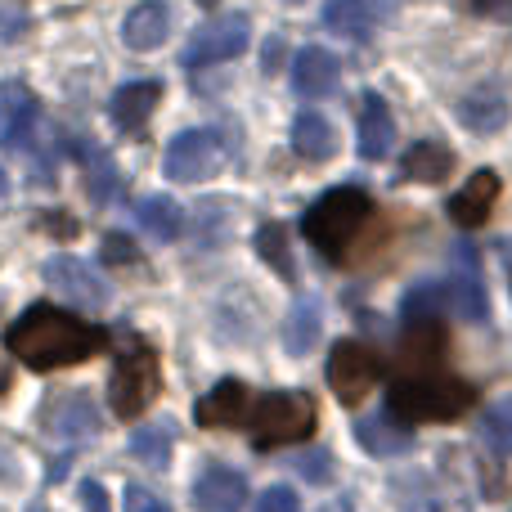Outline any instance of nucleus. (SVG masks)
I'll use <instances>...</instances> for the list:
<instances>
[{
  "mask_svg": "<svg viewBox=\"0 0 512 512\" xmlns=\"http://www.w3.org/2000/svg\"><path fill=\"white\" fill-rule=\"evenodd\" d=\"M319 337H324V310H319L315 297H301L283 319V351L301 360V355L315 351Z\"/></svg>",
  "mask_w": 512,
  "mask_h": 512,
  "instance_id": "nucleus-23",
  "label": "nucleus"
},
{
  "mask_svg": "<svg viewBox=\"0 0 512 512\" xmlns=\"http://www.w3.org/2000/svg\"><path fill=\"white\" fill-rule=\"evenodd\" d=\"M499 0H463V9H472V14H486V9H495Z\"/></svg>",
  "mask_w": 512,
  "mask_h": 512,
  "instance_id": "nucleus-39",
  "label": "nucleus"
},
{
  "mask_svg": "<svg viewBox=\"0 0 512 512\" xmlns=\"http://www.w3.org/2000/svg\"><path fill=\"white\" fill-rule=\"evenodd\" d=\"M337 77H342V63L328 50H319V45H306V50L292 59V90H297L301 99H324L328 90L337 86Z\"/></svg>",
  "mask_w": 512,
  "mask_h": 512,
  "instance_id": "nucleus-16",
  "label": "nucleus"
},
{
  "mask_svg": "<svg viewBox=\"0 0 512 512\" xmlns=\"http://www.w3.org/2000/svg\"><path fill=\"white\" fill-rule=\"evenodd\" d=\"M382 378V364L369 346L360 342H337L333 355H328V387L342 405H360Z\"/></svg>",
  "mask_w": 512,
  "mask_h": 512,
  "instance_id": "nucleus-8",
  "label": "nucleus"
},
{
  "mask_svg": "<svg viewBox=\"0 0 512 512\" xmlns=\"http://www.w3.org/2000/svg\"><path fill=\"white\" fill-rule=\"evenodd\" d=\"M441 351H445V337H441V319H427V324H409L405 333V369L409 373H427V369H441Z\"/></svg>",
  "mask_w": 512,
  "mask_h": 512,
  "instance_id": "nucleus-25",
  "label": "nucleus"
},
{
  "mask_svg": "<svg viewBox=\"0 0 512 512\" xmlns=\"http://www.w3.org/2000/svg\"><path fill=\"white\" fill-rule=\"evenodd\" d=\"M5 346L36 373L68 369L90 355H99L108 346V333L86 319H77L72 310L59 306H27L14 324L5 328Z\"/></svg>",
  "mask_w": 512,
  "mask_h": 512,
  "instance_id": "nucleus-1",
  "label": "nucleus"
},
{
  "mask_svg": "<svg viewBox=\"0 0 512 512\" xmlns=\"http://www.w3.org/2000/svg\"><path fill=\"white\" fill-rule=\"evenodd\" d=\"M324 23H328V32L346 36V41H369L373 5L369 0H324Z\"/></svg>",
  "mask_w": 512,
  "mask_h": 512,
  "instance_id": "nucleus-27",
  "label": "nucleus"
},
{
  "mask_svg": "<svg viewBox=\"0 0 512 512\" xmlns=\"http://www.w3.org/2000/svg\"><path fill=\"white\" fill-rule=\"evenodd\" d=\"M99 256H104V265H117V270H126V265H140V248H135L126 234H108L104 248H99Z\"/></svg>",
  "mask_w": 512,
  "mask_h": 512,
  "instance_id": "nucleus-33",
  "label": "nucleus"
},
{
  "mask_svg": "<svg viewBox=\"0 0 512 512\" xmlns=\"http://www.w3.org/2000/svg\"><path fill=\"white\" fill-rule=\"evenodd\" d=\"M391 144H396V117H391L387 99L364 95V108H360V158H369V162L387 158Z\"/></svg>",
  "mask_w": 512,
  "mask_h": 512,
  "instance_id": "nucleus-19",
  "label": "nucleus"
},
{
  "mask_svg": "<svg viewBox=\"0 0 512 512\" xmlns=\"http://www.w3.org/2000/svg\"><path fill=\"white\" fill-rule=\"evenodd\" d=\"M292 149L306 162H328L337 153L333 122H328L324 113H315V108H301V113L292 117Z\"/></svg>",
  "mask_w": 512,
  "mask_h": 512,
  "instance_id": "nucleus-20",
  "label": "nucleus"
},
{
  "mask_svg": "<svg viewBox=\"0 0 512 512\" xmlns=\"http://www.w3.org/2000/svg\"><path fill=\"white\" fill-rule=\"evenodd\" d=\"M499 176L490 167H481L477 176L468 180V185L459 189V194L445 203V212H450V221L454 225H463V230H477V225H486L490 221V212H495V203H499Z\"/></svg>",
  "mask_w": 512,
  "mask_h": 512,
  "instance_id": "nucleus-12",
  "label": "nucleus"
},
{
  "mask_svg": "<svg viewBox=\"0 0 512 512\" xmlns=\"http://www.w3.org/2000/svg\"><path fill=\"white\" fill-rule=\"evenodd\" d=\"M256 512H301V499L292 486H270L256 499Z\"/></svg>",
  "mask_w": 512,
  "mask_h": 512,
  "instance_id": "nucleus-34",
  "label": "nucleus"
},
{
  "mask_svg": "<svg viewBox=\"0 0 512 512\" xmlns=\"http://www.w3.org/2000/svg\"><path fill=\"white\" fill-rule=\"evenodd\" d=\"M355 441H360L373 459H396V454L414 450V432H409V427H400L396 418H387V414L360 418V423H355Z\"/></svg>",
  "mask_w": 512,
  "mask_h": 512,
  "instance_id": "nucleus-21",
  "label": "nucleus"
},
{
  "mask_svg": "<svg viewBox=\"0 0 512 512\" xmlns=\"http://www.w3.org/2000/svg\"><path fill=\"white\" fill-rule=\"evenodd\" d=\"M445 297H450L454 315L468 319V324H481V319H490L486 283H481L477 252H472L468 243H454V252H450V288H445Z\"/></svg>",
  "mask_w": 512,
  "mask_h": 512,
  "instance_id": "nucleus-10",
  "label": "nucleus"
},
{
  "mask_svg": "<svg viewBox=\"0 0 512 512\" xmlns=\"http://www.w3.org/2000/svg\"><path fill=\"white\" fill-rule=\"evenodd\" d=\"M225 162V149L216 140V131H185L167 144V158H162V171L180 185H198V180H212Z\"/></svg>",
  "mask_w": 512,
  "mask_h": 512,
  "instance_id": "nucleus-9",
  "label": "nucleus"
},
{
  "mask_svg": "<svg viewBox=\"0 0 512 512\" xmlns=\"http://www.w3.org/2000/svg\"><path fill=\"white\" fill-rule=\"evenodd\" d=\"M481 441L495 459H512V396H499L481 414Z\"/></svg>",
  "mask_w": 512,
  "mask_h": 512,
  "instance_id": "nucleus-30",
  "label": "nucleus"
},
{
  "mask_svg": "<svg viewBox=\"0 0 512 512\" xmlns=\"http://www.w3.org/2000/svg\"><path fill=\"white\" fill-rule=\"evenodd\" d=\"M445 310H450V297H445L441 283H414V288L405 292V301H400V315H405V324H427V319H441Z\"/></svg>",
  "mask_w": 512,
  "mask_h": 512,
  "instance_id": "nucleus-31",
  "label": "nucleus"
},
{
  "mask_svg": "<svg viewBox=\"0 0 512 512\" xmlns=\"http://www.w3.org/2000/svg\"><path fill=\"white\" fill-rule=\"evenodd\" d=\"M248 405H252L248 387L234 382V378H225V382H216L207 396H198L194 418H198V427H234V423H243Z\"/></svg>",
  "mask_w": 512,
  "mask_h": 512,
  "instance_id": "nucleus-15",
  "label": "nucleus"
},
{
  "mask_svg": "<svg viewBox=\"0 0 512 512\" xmlns=\"http://www.w3.org/2000/svg\"><path fill=\"white\" fill-rule=\"evenodd\" d=\"M50 427L59 436L81 441V436H95L99 432V414H95V405H90V396H63L59 409L50 414Z\"/></svg>",
  "mask_w": 512,
  "mask_h": 512,
  "instance_id": "nucleus-29",
  "label": "nucleus"
},
{
  "mask_svg": "<svg viewBox=\"0 0 512 512\" xmlns=\"http://www.w3.org/2000/svg\"><path fill=\"white\" fill-rule=\"evenodd\" d=\"M256 450H274V445H297L310 441L315 432V400L306 391H270L243 414Z\"/></svg>",
  "mask_w": 512,
  "mask_h": 512,
  "instance_id": "nucleus-5",
  "label": "nucleus"
},
{
  "mask_svg": "<svg viewBox=\"0 0 512 512\" xmlns=\"http://www.w3.org/2000/svg\"><path fill=\"white\" fill-rule=\"evenodd\" d=\"M400 512H472L468 499L450 486H436L432 477H396Z\"/></svg>",
  "mask_w": 512,
  "mask_h": 512,
  "instance_id": "nucleus-17",
  "label": "nucleus"
},
{
  "mask_svg": "<svg viewBox=\"0 0 512 512\" xmlns=\"http://www.w3.org/2000/svg\"><path fill=\"white\" fill-rule=\"evenodd\" d=\"M36 117H41V104H36L32 90L23 81H5L0 86V144L23 149L36 131Z\"/></svg>",
  "mask_w": 512,
  "mask_h": 512,
  "instance_id": "nucleus-13",
  "label": "nucleus"
},
{
  "mask_svg": "<svg viewBox=\"0 0 512 512\" xmlns=\"http://www.w3.org/2000/svg\"><path fill=\"white\" fill-rule=\"evenodd\" d=\"M292 468H297V472H306L310 481H328V454H324V450H315V454H310V459H297V463H292Z\"/></svg>",
  "mask_w": 512,
  "mask_h": 512,
  "instance_id": "nucleus-36",
  "label": "nucleus"
},
{
  "mask_svg": "<svg viewBox=\"0 0 512 512\" xmlns=\"http://www.w3.org/2000/svg\"><path fill=\"white\" fill-rule=\"evenodd\" d=\"M252 41V18L248 14H216L207 18L203 27L194 32V41H189L185 50V68H207V63H225L234 59V54H243Z\"/></svg>",
  "mask_w": 512,
  "mask_h": 512,
  "instance_id": "nucleus-7",
  "label": "nucleus"
},
{
  "mask_svg": "<svg viewBox=\"0 0 512 512\" xmlns=\"http://www.w3.org/2000/svg\"><path fill=\"white\" fill-rule=\"evenodd\" d=\"M158 387H162L158 351H153L144 337L126 333L122 351H117V364H113V378H108V405H113V414L117 418H140L144 409L153 405Z\"/></svg>",
  "mask_w": 512,
  "mask_h": 512,
  "instance_id": "nucleus-4",
  "label": "nucleus"
},
{
  "mask_svg": "<svg viewBox=\"0 0 512 512\" xmlns=\"http://www.w3.org/2000/svg\"><path fill=\"white\" fill-rule=\"evenodd\" d=\"M41 279H45V288H50L54 297L72 301L77 310H99V306H108V283H104V274H99L90 261H81V256H50V261L41 265Z\"/></svg>",
  "mask_w": 512,
  "mask_h": 512,
  "instance_id": "nucleus-6",
  "label": "nucleus"
},
{
  "mask_svg": "<svg viewBox=\"0 0 512 512\" xmlns=\"http://www.w3.org/2000/svg\"><path fill=\"white\" fill-rule=\"evenodd\" d=\"M135 221H140L158 243H176L180 230H185V212H180V203H176V198H162V194L140 198Z\"/></svg>",
  "mask_w": 512,
  "mask_h": 512,
  "instance_id": "nucleus-26",
  "label": "nucleus"
},
{
  "mask_svg": "<svg viewBox=\"0 0 512 512\" xmlns=\"http://www.w3.org/2000/svg\"><path fill=\"white\" fill-rule=\"evenodd\" d=\"M279 59H283V41H270V45H265V72L279 68Z\"/></svg>",
  "mask_w": 512,
  "mask_h": 512,
  "instance_id": "nucleus-38",
  "label": "nucleus"
},
{
  "mask_svg": "<svg viewBox=\"0 0 512 512\" xmlns=\"http://www.w3.org/2000/svg\"><path fill=\"white\" fill-rule=\"evenodd\" d=\"M189 499H194L198 512H243V504H248V477L212 463L207 472H198L194 495Z\"/></svg>",
  "mask_w": 512,
  "mask_h": 512,
  "instance_id": "nucleus-11",
  "label": "nucleus"
},
{
  "mask_svg": "<svg viewBox=\"0 0 512 512\" xmlns=\"http://www.w3.org/2000/svg\"><path fill=\"white\" fill-rule=\"evenodd\" d=\"M0 194H5V171H0Z\"/></svg>",
  "mask_w": 512,
  "mask_h": 512,
  "instance_id": "nucleus-41",
  "label": "nucleus"
},
{
  "mask_svg": "<svg viewBox=\"0 0 512 512\" xmlns=\"http://www.w3.org/2000/svg\"><path fill=\"white\" fill-rule=\"evenodd\" d=\"M459 122L477 135H495L508 122V95L499 86H481L459 99Z\"/></svg>",
  "mask_w": 512,
  "mask_h": 512,
  "instance_id": "nucleus-22",
  "label": "nucleus"
},
{
  "mask_svg": "<svg viewBox=\"0 0 512 512\" xmlns=\"http://www.w3.org/2000/svg\"><path fill=\"white\" fill-rule=\"evenodd\" d=\"M0 391H9V369L0 364Z\"/></svg>",
  "mask_w": 512,
  "mask_h": 512,
  "instance_id": "nucleus-40",
  "label": "nucleus"
},
{
  "mask_svg": "<svg viewBox=\"0 0 512 512\" xmlns=\"http://www.w3.org/2000/svg\"><path fill=\"white\" fill-rule=\"evenodd\" d=\"M171 441H176V432H171V423H149V427H135L131 432V454L144 463V468L162 472L171 463Z\"/></svg>",
  "mask_w": 512,
  "mask_h": 512,
  "instance_id": "nucleus-28",
  "label": "nucleus"
},
{
  "mask_svg": "<svg viewBox=\"0 0 512 512\" xmlns=\"http://www.w3.org/2000/svg\"><path fill=\"white\" fill-rule=\"evenodd\" d=\"M167 36H171V9H167V0H144V5H135L131 14L122 18L126 50L149 54V50H158Z\"/></svg>",
  "mask_w": 512,
  "mask_h": 512,
  "instance_id": "nucleus-14",
  "label": "nucleus"
},
{
  "mask_svg": "<svg viewBox=\"0 0 512 512\" xmlns=\"http://www.w3.org/2000/svg\"><path fill=\"white\" fill-rule=\"evenodd\" d=\"M122 508H126V512H171L158 495H149L144 486H126V490H122Z\"/></svg>",
  "mask_w": 512,
  "mask_h": 512,
  "instance_id": "nucleus-35",
  "label": "nucleus"
},
{
  "mask_svg": "<svg viewBox=\"0 0 512 512\" xmlns=\"http://www.w3.org/2000/svg\"><path fill=\"white\" fill-rule=\"evenodd\" d=\"M158 104H162V86H158V81H126V86L113 95L108 113H113L117 131L135 135V131H144V122L153 117V108H158Z\"/></svg>",
  "mask_w": 512,
  "mask_h": 512,
  "instance_id": "nucleus-18",
  "label": "nucleus"
},
{
  "mask_svg": "<svg viewBox=\"0 0 512 512\" xmlns=\"http://www.w3.org/2000/svg\"><path fill=\"white\" fill-rule=\"evenodd\" d=\"M369 216H373V198L355 185H342V189H328V194L301 216V230H306V239L315 243L328 261H342V252L360 239Z\"/></svg>",
  "mask_w": 512,
  "mask_h": 512,
  "instance_id": "nucleus-3",
  "label": "nucleus"
},
{
  "mask_svg": "<svg viewBox=\"0 0 512 512\" xmlns=\"http://www.w3.org/2000/svg\"><path fill=\"white\" fill-rule=\"evenodd\" d=\"M477 405V387L445 369L427 373H405L391 382L387 391V418L400 427H423V423H454Z\"/></svg>",
  "mask_w": 512,
  "mask_h": 512,
  "instance_id": "nucleus-2",
  "label": "nucleus"
},
{
  "mask_svg": "<svg viewBox=\"0 0 512 512\" xmlns=\"http://www.w3.org/2000/svg\"><path fill=\"white\" fill-rule=\"evenodd\" d=\"M450 171H454V149H445L441 140H418L400 162V176L418 180V185H441Z\"/></svg>",
  "mask_w": 512,
  "mask_h": 512,
  "instance_id": "nucleus-24",
  "label": "nucleus"
},
{
  "mask_svg": "<svg viewBox=\"0 0 512 512\" xmlns=\"http://www.w3.org/2000/svg\"><path fill=\"white\" fill-rule=\"evenodd\" d=\"M256 252H261V261L274 265V274H279L283 283L297 279V270H292V252H288V230H283L279 221H265L261 230H256Z\"/></svg>",
  "mask_w": 512,
  "mask_h": 512,
  "instance_id": "nucleus-32",
  "label": "nucleus"
},
{
  "mask_svg": "<svg viewBox=\"0 0 512 512\" xmlns=\"http://www.w3.org/2000/svg\"><path fill=\"white\" fill-rule=\"evenodd\" d=\"M81 504H86V512H108V495L99 481H81Z\"/></svg>",
  "mask_w": 512,
  "mask_h": 512,
  "instance_id": "nucleus-37",
  "label": "nucleus"
}]
</instances>
